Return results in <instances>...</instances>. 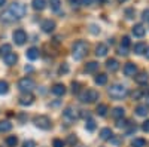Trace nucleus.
Returning <instances> with one entry per match:
<instances>
[{
	"label": "nucleus",
	"instance_id": "23",
	"mask_svg": "<svg viewBox=\"0 0 149 147\" xmlns=\"http://www.w3.org/2000/svg\"><path fill=\"white\" fill-rule=\"evenodd\" d=\"M124 108H121V107H115L113 108V112H112V116H113L115 119H122L124 117Z\"/></svg>",
	"mask_w": 149,
	"mask_h": 147
},
{
	"label": "nucleus",
	"instance_id": "31",
	"mask_svg": "<svg viewBox=\"0 0 149 147\" xmlns=\"http://www.w3.org/2000/svg\"><path fill=\"white\" fill-rule=\"evenodd\" d=\"M17 143H18V138H17L15 135H10V137L6 138V144H8L9 147H15Z\"/></svg>",
	"mask_w": 149,
	"mask_h": 147
},
{
	"label": "nucleus",
	"instance_id": "50",
	"mask_svg": "<svg viewBox=\"0 0 149 147\" xmlns=\"http://www.w3.org/2000/svg\"><path fill=\"white\" fill-rule=\"evenodd\" d=\"M145 54H146V58H149V48H146V51H145Z\"/></svg>",
	"mask_w": 149,
	"mask_h": 147
},
{
	"label": "nucleus",
	"instance_id": "9",
	"mask_svg": "<svg viewBox=\"0 0 149 147\" xmlns=\"http://www.w3.org/2000/svg\"><path fill=\"white\" fill-rule=\"evenodd\" d=\"M42 30H43L45 33H52V31L55 30V22H54L52 19H45V21L42 22Z\"/></svg>",
	"mask_w": 149,
	"mask_h": 147
},
{
	"label": "nucleus",
	"instance_id": "7",
	"mask_svg": "<svg viewBox=\"0 0 149 147\" xmlns=\"http://www.w3.org/2000/svg\"><path fill=\"white\" fill-rule=\"evenodd\" d=\"M12 37H14V42L17 43V45H24L26 43V40H27V34H26V31L24 30H15L14 31V34H12Z\"/></svg>",
	"mask_w": 149,
	"mask_h": 147
},
{
	"label": "nucleus",
	"instance_id": "46",
	"mask_svg": "<svg viewBox=\"0 0 149 147\" xmlns=\"http://www.w3.org/2000/svg\"><path fill=\"white\" fill-rule=\"evenodd\" d=\"M69 2L72 3L73 8H78V6H79V0H69Z\"/></svg>",
	"mask_w": 149,
	"mask_h": 147
},
{
	"label": "nucleus",
	"instance_id": "35",
	"mask_svg": "<svg viewBox=\"0 0 149 147\" xmlns=\"http://www.w3.org/2000/svg\"><path fill=\"white\" fill-rule=\"evenodd\" d=\"M127 125H128V122L124 120V119H118V122H116V126L118 128H124V126H127Z\"/></svg>",
	"mask_w": 149,
	"mask_h": 147
},
{
	"label": "nucleus",
	"instance_id": "52",
	"mask_svg": "<svg viewBox=\"0 0 149 147\" xmlns=\"http://www.w3.org/2000/svg\"><path fill=\"white\" fill-rule=\"evenodd\" d=\"M5 3H6V0H0V6H3Z\"/></svg>",
	"mask_w": 149,
	"mask_h": 147
},
{
	"label": "nucleus",
	"instance_id": "18",
	"mask_svg": "<svg viewBox=\"0 0 149 147\" xmlns=\"http://www.w3.org/2000/svg\"><path fill=\"white\" fill-rule=\"evenodd\" d=\"M136 82H137L139 85H146L149 82V76L148 73H139L137 76H136Z\"/></svg>",
	"mask_w": 149,
	"mask_h": 147
},
{
	"label": "nucleus",
	"instance_id": "26",
	"mask_svg": "<svg viewBox=\"0 0 149 147\" xmlns=\"http://www.w3.org/2000/svg\"><path fill=\"white\" fill-rule=\"evenodd\" d=\"M9 52H12V46L10 45H3V46H0V57H5V55H8Z\"/></svg>",
	"mask_w": 149,
	"mask_h": 147
},
{
	"label": "nucleus",
	"instance_id": "1",
	"mask_svg": "<svg viewBox=\"0 0 149 147\" xmlns=\"http://www.w3.org/2000/svg\"><path fill=\"white\" fill-rule=\"evenodd\" d=\"M26 12H27V9H26V6H24V5H21V3H12L8 8V10L2 15V18L6 19V21L21 19L24 15H26Z\"/></svg>",
	"mask_w": 149,
	"mask_h": 147
},
{
	"label": "nucleus",
	"instance_id": "43",
	"mask_svg": "<svg viewBox=\"0 0 149 147\" xmlns=\"http://www.w3.org/2000/svg\"><path fill=\"white\" fill-rule=\"evenodd\" d=\"M142 18H143L145 21H149V9L143 10V14H142Z\"/></svg>",
	"mask_w": 149,
	"mask_h": 147
},
{
	"label": "nucleus",
	"instance_id": "55",
	"mask_svg": "<svg viewBox=\"0 0 149 147\" xmlns=\"http://www.w3.org/2000/svg\"><path fill=\"white\" fill-rule=\"evenodd\" d=\"M79 147H84V146H79Z\"/></svg>",
	"mask_w": 149,
	"mask_h": 147
},
{
	"label": "nucleus",
	"instance_id": "25",
	"mask_svg": "<svg viewBox=\"0 0 149 147\" xmlns=\"http://www.w3.org/2000/svg\"><path fill=\"white\" fill-rule=\"evenodd\" d=\"M136 113H137V116H146L149 113V108H148V106H137Z\"/></svg>",
	"mask_w": 149,
	"mask_h": 147
},
{
	"label": "nucleus",
	"instance_id": "48",
	"mask_svg": "<svg viewBox=\"0 0 149 147\" xmlns=\"http://www.w3.org/2000/svg\"><path fill=\"white\" fill-rule=\"evenodd\" d=\"M91 31H93V33L95 34V33H98L100 30H97V27H95V26H91Z\"/></svg>",
	"mask_w": 149,
	"mask_h": 147
},
{
	"label": "nucleus",
	"instance_id": "33",
	"mask_svg": "<svg viewBox=\"0 0 149 147\" xmlns=\"http://www.w3.org/2000/svg\"><path fill=\"white\" fill-rule=\"evenodd\" d=\"M49 5H51V9L52 10H58L60 9V5H61V0H49Z\"/></svg>",
	"mask_w": 149,
	"mask_h": 147
},
{
	"label": "nucleus",
	"instance_id": "29",
	"mask_svg": "<svg viewBox=\"0 0 149 147\" xmlns=\"http://www.w3.org/2000/svg\"><path fill=\"white\" fill-rule=\"evenodd\" d=\"M131 146L133 147H145L146 146V141L143 138H136V140L131 141Z\"/></svg>",
	"mask_w": 149,
	"mask_h": 147
},
{
	"label": "nucleus",
	"instance_id": "12",
	"mask_svg": "<svg viewBox=\"0 0 149 147\" xmlns=\"http://www.w3.org/2000/svg\"><path fill=\"white\" fill-rule=\"evenodd\" d=\"M3 59H5V63L8 64V66H14L17 61H18V57H17V54L15 52H9L8 55H5L3 57Z\"/></svg>",
	"mask_w": 149,
	"mask_h": 147
},
{
	"label": "nucleus",
	"instance_id": "30",
	"mask_svg": "<svg viewBox=\"0 0 149 147\" xmlns=\"http://www.w3.org/2000/svg\"><path fill=\"white\" fill-rule=\"evenodd\" d=\"M145 51H146V45H145V43H137V45L134 46V52H136V54H139V55L143 54Z\"/></svg>",
	"mask_w": 149,
	"mask_h": 147
},
{
	"label": "nucleus",
	"instance_id": "51",
	"mask_svg": "<svg viewBox=\"0 0 149 147\" xmlns=\"http://www.w3.org/2000/svg\"><path fill=\"white\" fill-rule=\"evenodd\" d=\"M31 70H33V67H30V66H29V67H26V71H31Z\"/></svg>",
	"mask_w": 149,
	"mask_h": 147
},
{
	"label": "nucleus",
	"instance_id": "16",
	"mask_svg": "<svg viewBox=\"0 0 149 147\" xmlns=\"http://www.w3.org/2000/svg\"><path fill=\"white\" fill-rule=\"evenodd\" d=\"M64 117H67L69 120H74V119H78V113L74 112V110L72 108V107H67L66 110H64Z\"/></svg>",
	"mask_w": 149,
	"mask_h": 147
},
{
	"label": "nucleus",
	"instance_id": "40",
	"mask_svg": "<svg viewBox=\"0 0 149 147\" xmlns=\"http://www.w3.org/2000/svg\"><path fill=\"white\" fill-rule=\"evenodd\" d=\"M22 146H24V147H36V143H34L33 140H27V141H24Z\"/></svg>",
	"mask_w": 149,
	"mask_h": 147
},
{
	"label": "nucleus",
	"instance_id": "4",
	"mask_svg": "<svg viewBox=\"0 0 149 147\" xmlns=\"http://www.w3.org/2000/svg\"><path fill=\"white\" fill-rule=\"evenodd\" d=\"M79 100L82 101V103H94V101H97L98 100V92L97 91H94V89H86V91H84L81 95H79Z\"/></svg>",
	"mask_w": 149,
	"mask_h": 147
},
{
	"label": "nucleus",
	"instance_id": "10",
	"mask_svg": "<svg viewBox=\"0 0 149 147\" xmlns=\"http://www.w3.org/2000/svg\"><path fill=\"white\" fill-rule=\"evenodd\" d=\"M136 73H137V67H136V64L127 63L125 66H124V75L125 76H134Z\"/></svg>",
	"mask_w": 149,
	"mask_h": 147
},
{
	"label": "nucleus",
	"instance_id": "15",
	"mask_svg": "<svg viewBox=\"0 0 149 147\" xmlns=\"http://www.w3.org/2000/svg\"><path fill=\"white\" fill-rule=\"evenodd\" d=\"M26 55H27V58H29V59L34 61V59L39 58V49H37V48H30L29 51L26 52Z\"/></svg>",
	"mask_w": 149,
	"mask_h": 147
},
{
	"label": "nucleus",
	"instance_id": "19",
	"mask_svg": "<svg viewBox=\"0 0 149 147\" xmlns=\"http://www.w3.org/2000/svg\"><path fill=\"white\" fill-rule=\"evenodd\" d=\"M106 66H107V68H109L110 71H116V70L119 68V64H118V61H116V59H113V58L107 59Z\"/></svg>",
	"mask_w": 149,
	"mask_h": 147
},
{
	"label": "nucleus",
	"instance_id": "34",
	"mask_svg": "<svg viewBox=\"0 0 149 147\" xmlns=\"http://www.w3.org/2000/svg\"><path fill=\"white\" fill-rule=\"evenodd\" d=\"M66 73H69V64H63L58 68V75H66Z\"/></svg>",
	"mask_w": 149,
	"mask_h": 147
},
{
	"label": "nucleus",
	"instance_id": "39",
	"mask_svg": "<svg viewBox=\"0 0 149 147\" xmlns=\"http://www.w3.org/2000/svg\"><path fill=\"white\" fill-rule=\"evenodd\" d=\"M76 141H78V138L74 137V135H70V137L67 138V143H69L70 146H74V144H76Z\"/></svg>",
	"mask_w": 149,
	"mask_h": 147
},
{
	"label": "nucleus",
	"instance_id": "17",
	"mask_svg": "<svg viewBox=\"0 0 149 147\" xmlns=\"http://www.w3.org/2000/svg\"><path fill=\"white\" fill-rule=\"evenodd\" d=\"M31 6H33V9H36V10H43V9L46 8V0H33Z\"/></svg>",
	"mask_w": 149,
	"mask_h": 147
},
{
	"label": "nucleus",
	"instance_id": "32",
	"mask_svg": "<svg viewBox=\"0 0 149 147\" xmlns=\"http://www.w3.org/2000/svg\"><path fill=\"white\" fill-rule=\"evenodd\" d=\"M85 128L88 129L90 132H93V131L95 129V124H94V120L88 117V120H86V124H85Z\"/></svg>",
	"mask_w": 149,
	"mask_h": 147
},
{
	"label": "nucleus",
	"instance_id": "49",
	"mask_svg": "<svg viewBox=\"0 0 149 147\" xmlns=\"http://www.w3.org/2000/svg\"><path fill=\"white\" fill-rule=\"evenodd\" d=\"M94 2H97L98 5H102V3H104V2H106V0H94Z\"/></svg>",
	"mask_w": 149,
	"mask_h": 147
},
{
	"label": "nucleus",
	"instance_id": "27",
	"mask_svg": "<svg viewBox=\"0 0 149 147\" xmlns=\"http://www.w3.org/2000/svg\"><path fill=\"white\" fill-rule=\"evenodd\" d=\"M95 112H97V115H98V116H106V112H107V106H106V104H98Z\"/></svg>",
	"mask_w": 149,
	"mask_h": 147
},
{
	"label": "nucleus",
	"instance_id": "20",
	"mask_svg": "<svg viewBox=\"0 0 149 147\" xmlns=\"http://www.w3.org/2000/svg\"><path fill=\"white\" fill-rule=\"evenodd\" d=\"M12 129V124L9 120H0V132H8Z\"/></svg>",
	"mask_w": 149,
	"mask_h": 147
},
{
	"label": "nucleus",
	"instance_id": "2",
	"mask_svg": "<svg viewBox=\"0 0 149 147\" xmlns=\"http://www.w3.org/2000/svg\"><path fill=\"white\" fill-rule=\"evenodd\" d=\"M86 52H88V45H86V42L84 40H78V42H74L73 46H72V55L74 59H82Z\"/></svg>",
	"mask_w": 149,
	"mask_h": 147
},
{
	"label": "nucleus",
	"instance_id": "37",
	"mask_svg": "<svg viewBox=\"0 0 149 147\" xmlns=\"http://www.w3.org/2000/svg\"><path fill=\"white\" fill-rule=\"evenodd\" d=\"M79 86H81V85H79L78 82H73V83H72V91H73L74 94H78V92H79Z\"/></svg>",
	"mask_w": 149,
	"mask_h": 147
},
{
	"label": "nucleus",
	"instance_id": "42",
	"mask_svg": "<svg viewBox=\"0 0 149 147\" xmlns=\"http://www.w3.org/2000/svg\"><path fill=\"white\" fill-rule=\"evenodd\" d=\"M143 95V92L142 91H136L134 94H133V98H134V100H139V98Z\"/></svg>",
	"mask_w": 149,
	"mask_h": 147
},
{
	"label": "nucleus",
	"instance_id": "22",
	"mask_svg": "<svg viewBox=\"0 0 149 147\" xmlns=\"http://www.w3.org/2000/svg\"><path fill=\"white\" fill-rule=\"evenodd\" d=\"M97 68H98V63H95V61H91V63H88L85 66L86 73H94V71H97Z\"/></svg>",
	"mask_w": 149,
	"mask_h": 147
},
{
	"label": "nucleus",
	"instance_id": "14",
	"mask_svg": "<svg viewBox=\"0 0 149 147\" xmlns=\"http://www.w3.org/2000/svg\"><path fill=\"white\" fill-rule=\"evenodd\" d=\"M107 45H104V43H98L97 45V48H95V55L97 57H106V54H107Z\"/></svg>",
	"mask_w": 149,
	"mask_h": 147
},
{
	"label": "nucleus",
	"instance_id": "38",
	"mask_svg": "<svg viewBox=\"0 0 149 147\" xmlns=\"http://www.w3.org/2000/svg\"><path fill=\"white\" fill-rule=\"evenodd\" d=\"M122 48H128L130 46V37H127V36H125V37H122V45H121Z\"/></svg>",
	"mask_w": 149,
	"mask_h": 147
},
{
	"label": "nucleus",
	"instance_id": "8",
	"mask_svg": "<svg viewBox=\"0 0 149 147\" xmlns=\"http://www.w3.org/2000/svg\"><path fill=\"white\" fill-rule=\"evenodd\" d=\"M34 101V97L30 94V92H24L21 97H19V104L21 106H31Z\"/></svg>",
	"mask_w": 149,
	"mask_h": 147
},
{
	"label": "nucleus",
	"instance_id": "54",
	"mask_svg": "<svg viewBox=\"0 0 149 147\" xmlns=\"http://www.w3.org/2000/svg\"><path fill=\"white\" fill-rule=\"evenodd\" d=\"M146 100H148V103H149V95H146Z\"/></svg>",
	"mask_w": 149,
	"mask_h": 147
},
{
	"label": "nucleus",
	"instance_id": "41",
	"mask_svg": "<svg viewBox=\"0 0 149 147\" xmlns=\"http://www.w3.org/2000/svg\"><path fill=\"white\" fill-rule=\"evenodd\" d=\"M94 3V0H81V5H84V6H91Z\"/></svg>",
	"mask_w": 149,
	"mask_h": 147
},
{
	"label": "nucleus",
	"instance_id": "36",
	"mask_svg": "<svg viewBox=\"0 0 149 147\" xmlns=\"http://www.w3.org/2000/svg\"><path fill=\"white\" fill-rule=\"evenodd\" d=\"M52 146H54V147H64V141H63V140H58V138H57V140H54Z\"/></svg>",
	"mask_w": 149,
	"mask_h": 147
},
{
	"label": "nucleus",
	"instance_id": "45",
	"mask_svg": "<svg viewBox=\"0 0 149 147\" xmlns=\"http://www.w3.org/2000/svg\"><path fill=\"white\" fill-rule=\"evenodd\" d=\"M119 54H121V55H127V54H128L127 48H122V46H121V48H119Z\"/></svg>",
	"mask_w": 149,
	"mask_h": 147
},
{
	"label": "nucleus",
	"instance_id": "6",
	"mask_svg": "<svg viewBox=\"0 0 149 147\" xmlns=\"http://www.w3.org/2000/svg\"><path fill=\"white\" fill-rule=\"evenodd\" d=\"M34 125L40 129H49L51 128V120L48 116H36L34 117Z\"/></svg>",
	"mask_w": 149,
	"mask_h": 147
},
{
	"label": "nucleus",
	"instance_id": "13",
	"mask_svg": "<svg viewBox=\"0 0 149 147\" xmlns=\"http://www.w3.org/2000/svg\"><path fill=\"white\" fill-rule=\"evenodd\" d=\"M145 33H146V30H145V27L142 26V24H136V26L133 27V34L136 36V37H143Z\"/></svg>",
	"mask_w": 149,
	"mask_h": 147
},
{
	"label": "nucleus",
	"instance_id": "5",
	"mask_svg": "<svg viewBox=\"0 0 149 147\" xmlns=\"http://www.w3.org/2000/svg\"><path fill=\"white\" fill-rule=\"evenodd\" d=\"M18 88H19L22 92H31L33 88H34V82H33V79H30V77H22V79L18 82Z\"/></svg>",
	"mask_w": 149,
	"mask_h": 147
},
{
	"label": "nucleus",
	"instance_id": "3",
	"mask_svg": "<svg viewBox=\"0 0 149 147\" xmlns=\"http://www.w3.org/2000/svg\"><path fill=\"white\" fill-rule=\"evenodd\" d=\"M127 92H128L127 88L124 86V85H119V83L112 85L109 88V95H110V98H113V100H122V98L127 95Z\"/></svg>",
	"mask_w": 149,
	"mask_h": 147
},
{
	"label": "nucleus",
	"instance_id": "53",
	"mask_svg": "<svg viewBox=\"0 0 149 147\" xmlns=\"http://www.w3.org/2000/svg\"><path fill=\"white\" fill-rule=\"evenodd\" d=\"M118 2H119V3H124V2H125V0H118Z\"/></svg>",
	"mask_w": 149,
	"mask_h": 147
},
{
	"label": "nucleus",
	"instance_id": "44",
	"mask_svg": "<svg viewBox=\"0 0 149 147\" xmlns=\"http://www.w3.org/2000/svg\"><path fill=\"white\" fill-rule=\"evenodd\" d=\"M142 128H143V131H145V132H149V119L143 124V126H142Z\"/></svg>",
	"mask_w": 149,
	"mask_h": 147
},
{
	"label": "nucleus",
	"instance_id": "11",
	"mask_svg": "<svg viewBox=\"0 0 149 147\" xmlns=\"http://www.w3.org/2000/svg\"><path fill=\"white\" fill-rule=\"evenodd\" d=\"M52 94L54 95H57V97H61V95H64L66 94V86L63 83H57V85H54L52 86Z\"/></svg>",
	"mask_w": 149,
	"mask_h": 147
},
{
	"label": "nucleus",
	"instance_id": "24",
	"mask_svg": "<svg viewBox=\"0 0 149 147\" xmlns=\"http://www.w3.org/2000/svg\"><path fill=\"white\" fill-rule=\"evenodd\" d=\"M112 131H110V128H103L102 131H100V137L103 138V140H109V138H112Z\"/></svg>",
	"mask_w": 149,
	"mask_h": 147
},
{
	"label": "nucleus",
	"instance_id": "47",
	"mask_svg": "<svg viewBox=\"0 0 149 147\" xmlns=\"http://www.w3.org/2000/svg\"><path fill=\"white\" fill-rule=\"evenodd\" d=\"M127 15H128L127 18H133V17H131V15H133V9H127Z\"/></svg>",
	"mask_w": 149,
	"mask_h": 147
},
{
	"label": "nucleus",
	"instance_id": "21",
	"mask_svg": "<svg viewBox=\"0 0 149 147\" xmlns=\"http://www.w3.org/2000/svg\"><path fill=\"white\" fill-rule=\"evenodd\" d=\"M94 80H95L97 85H100V86H102V85H106V83H107V76L104 75V73H100V75L95 76Z\"/></svg>",
	"mask_w": 149,
	"mask_h": 147
},
{
	"label": "nucleus",
	"instance_id": "28",
	"mask_svg": "<svg viewBox=\"0 0 149 147\" xmlns=\"http://www.w3.org/2000/svg\"><path fill=\"white\" fill-rule=\"evenodd\" d=\"M8 91H9V85H8V82L0 80V95L8 94Z\"/></svg>",
	"mask_w": 149,
	"mask_h": 147
}]
</instances>
